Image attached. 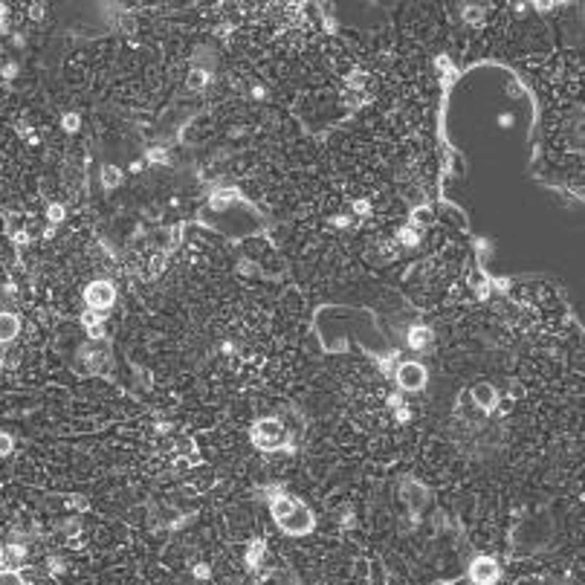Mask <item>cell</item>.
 Here are the masks:
<instances>
[{
    "mask_svg": "<svg viewBox=\"0 0 585 585\" xmlns=\"http://www.w3.org/2000/svg\"><path fill=\"white\" fill-rule=\"evenodd\" d=\"M252 444H255L258 449H278V446L284 444V426H281L278 420H272V417L258 420L255 426H252Z\"/></svg>",
    "mask_w": 585,
    "mask_h": 585,
    "instance_id": "1",
    "label": "cell"
},
{
    "mask_svg": "<svg viewBox=\"0 0 585 585\" xmlns=\"http://www.w3.org/2000/svg\"><path fill=\"white\" fill-rule=\"evenodd\" d=\"M113 299H116V290H113L110 281H93V284H87V290H84V302H87V307H90L93 313L107 310V307L113 305Z\"/></svg>",
    "mask_w": 585,
    "mask_h": 585,
    "instance_id": "2",
    "label": "cell"
},
{
    "mask_svg": "<svg viewBox=\"0 0 585 585\" xmlns=\"http://www.w3.org/2000/svg\"><path fill=\"white\" fill-rule=\"evenodd\" d=\"M287 533H292V536H302V533H307L310 527H313V516H310V510H307L302 501H296L292 504V510L284 519L278 522Z\"/></svg>",
    "mask_w": 585,
    "mask_h": 585,
    "instance_id": "3",
    "label": "cell"
},
{
    "mask_svg": "<svg viewBox=\"0 0 585 585\" xmlns=\"http://www.w3.org/2000/svg\"><path fill=\"white\" fill-rule=\"evenodd\" d=\"M394 377H397V386L400 388H406V391H417V388H423V383H426V368H423L420 362L409 359V362H400L397 365Z\"/></svg>",
    "mask_w": 585,
    "mask_h": 585,
    "instance_id": "4",
    "label": "cell"
},
{
    "mask_svg": "<svg viewBox=\"0 0 585 585\" xmlns=\"http://www.w3.org/2000/svg\"><path fill=\"white\" fill-rule=\"evenodd\" d=\"M469 576H472V582L475 585H492L495 579H498V565H495V559H490V556H481V559L472 562Z\"/></svg>",
    "mask_w": 585,
    "mask_h": 585,
    "instance_id": "5",
    "label": "cell"
},
{
    "mask_svg": "<svg viewBox=\"0 0 585 585\" xmlns=\"http://www.w3.org/2000/svg\"><path fill=\"white\" fill-rule=\"evenodd\" d=\"M472 400L478 403L481 409H492L495 400H498V394H495V388H492L490 383H475V386H472Z\"/></svg>",
    "mask_w": 585,
    "mask_h": 585,
    "instance_id": "6",
    "label": "cell"
},
{
    "mask_svg": "<svg viewBox=\"0 0 585 585\" xmlns=\"http://www.w3.org/2000/svg\"><path fill=\"white\" fill-rule=\"evenodd\" d=\"M21 330V322L15 313H0V342H12Z\"/></svg>",
    "mask_w": 585,
    "mask_h": 585,
    "instance_id": "7",
    "label": "cell"
},
{
    "mask_svg": "<svg viewBox=\"0 0 585 585\" xmlns=\"http://www.w3.org/2000/svg\"><path fill=\"white\" fill-rule=\"evenodd\" d=\"M429 339H432L429 328H411V330H409V345L414 348V351L426 348V345H429Z\"/></svg>",
    "mask_w": 585,
    "mask_h": 585,
    "instance_id": "8",
    "label": "cell"
},
{
    "mask_svg": "<svg viewBox=\"0 0 585 585\" xmlns=\"http://www.w3.org/2000/svg\"><path fill=\"white\" fill-rule=\"evenodd\" d=\"M119 183H122V171H119L116 165H105V168H102V186L116 188Z\"/></svg>",
    "mask_w": 585,
    "mask_h": 585,
    "instance_id": "9",
    "label": "cell"
},
{
    "mask_svg": "<svg viewBox=\"0 0 585 585\" xmlns=\"http://www.w3.org/2000/svg\"><path fill=\"white\" fill-rule=\"evenodd\" d=\"M206 82H209V72H206V70H200V67H197V70L188 72V87H191V90L206 87Z\"/></svg>",
    "mask_w": 585,
    "mask_h": 585,
    "instance_id": "10",
    "label": "cell"
},
{
    "mask_svg": "<svg viewBox=\"0 0 585 585\" xmlns=\"http://www.w3.org/2000/svg\"><path fill=\"white\" fill-rule=\"evenodd\" d=\"M400 244H406V246H414L417 241H420V235H417V229H411V226H406V229H400Z\"/></svg>",
    "mask_w": 585,
    "mask_h": 585,
    "instance_id": "11",
    "label": "cell"
},
{
    "mask_svg": "<svg viewBox=\"0 0 585 585\" xmlns=\"http://www.w3.org/2000/svg\"><path fill=\"white\" fill-rule=\"evenodd\" d=\"M365 79H368V76H365L362 70H353L351 76H348V90H362V87H365Z\"/></svg>",
    "mask_w": 585,
    "mask_h": 585,
    "instance_id": "12",
    "label": "cell"
},
{
    "mask_svg": "<svg viewBox=\"0 0 585 585\" xmlns=\"http://www.w3.org/2000/svg\"><path fill=\"white\" fill-rule=\"evenodd\" d=\"M437 67L444 70V76H446V82H449V84H452V82H455V79H458V70H455V67H452V61H446L444 55L437 58Z\"/></svg>",
    "mask_w": 585,
    "mask_h": 585,
    "instance_id": "13",
    "label": "cell"
},
{
    "mask_svg": "<svg viewBox=\"0 0 585 585\" xmlns=\"http://www.w3.org/2000/svg\"><path fill=\"white\" fill-rule=\"evenodd\" d=\"M24 556H26V550L21 548V545H9V548H6V559H9V565H18Z\"/></svg>",
    "mask_w": 585,
    "mask_h": 585,
    "instance_id": "14",
    "label": "cell"
},
{
    "mask_svg": "<svg viewBox=\"0 0 585 585\" xmlns=\"http://www.w3.org/2000/svg\"><path fill=\"white\" fill-rule=\"evenodd\" d=\"M47 221L49 223H61V221H64V206H61V203H52V206L47 209Z\"/></svg>",
    "mask_w": 585,
    "mask_h": 585,
    "instance_id": "15",
    "label": "cell"
},
{
    "mask_svg": "<svg viewBox=\"0 0 585 585\" xmlns=\"http://www.w3.org/2000/svg\"><path fill=\"white\" fill-rule=\"evenodd\" d=\"M0 585H24V579L15 571H0Z\"/></svg>",
    "mask_w": 585,
    "mask_h": 585,
    "instance_id": "16",
    "label": "cell"
},
{
    "mask_svg": "<svg viewBox=\"0 0 585 585\" xmlns=\"http://www.w3.org/2000/svg\"><path fill=\"white\" fill-rule=\"evenodd\" d=\"M79 125H82V119H79V113H67L64 116V130H79Z\"/></svg>",
    "mask_w": 585,
    "mask_h": 585,
    "instance_id": "17",
    "label": "cell"
},
{
    "mask_svg": "<svg viewBox=\"0 0 585 585\" xmlns=\"http://www.w3.org/2000/svg\"><path fill=\"white\" fill-rule=\"evenodd\" d=\"M12 446H15L12 437H9L6 432H0V455H9V452H12Z\"/></svg>",
    "mask_w": 585,
    "mask_h": 585,
    "instance_id": "18",
    "label": "cell"
},
{
    "mask_svg": "<svg viewBox=\"0 0 585 585\" xmlns=\"http://www.w3.org/2000/svg\"><path fill=\"white\" fill-rule=\"evenodd\" d=\"M362 99H365V93H362V90H348V93H345V102H348V105H362Z\"/></svg>",
    "mask_w": 585,
    "mask_h": 585,
    "instance_id": "19",
    "label": "cell"
},
{
    "mask_svg": "<svg viewBox=\"0 0 585 585\" xmlns=\"http://www.w3.org/2000/svg\"><path fill=\"white\" fill-rule=\"evenodd\" d=\"M261 550H264V545H261V542H255V545H252V550H249V565H255V562L261 559Z\"/></svg>",
    "mask_w": 585,
    "mask_h": 585,
    "instance_id": "20",
    "label": "cell"
},
{
    "mask_svg": "<svg viewBox=\"0 0 585 585\" xmlns=\"http://www.w3.org/2000/svg\"><path fill=\"white\" fill-rule=\"evenodd\" d=\"M353 211H356V214H368V211H371V203H368V200H356V203H353Z\"/></svg>",
    "mask_w": 585,
    "mask_h": 585,
    "instance_id": "21",
    "label": "cell"
},
{
    "mask_svg": "<svg viewBox=\"0 0 585 585\" xmlns=\"http://www.w3.org/2000/svg\"><path fill=\"white\" fill-rule=\"evenodd\" d=\"M411 217H414V223H423V221H429V217H432V211H429V209H414Z\"/></svg>",
    "mask_w": 585,
    "mask_h": 585,
    "instance_id": "22",
    "label": "cell"
},
{
    "mask_svg": "<svg viewBox=\"0 0 585 585\" xmlns=\"http://www.w3.org/2000/svg\"><path fill=\"white\" fill-rule=\"evenodd\" d=\"M148 160H151V163H168V157H165L163 151H151L148 154Z\"/></svg>",
    "mask_w": 585,
    "mask_h": 585,
    "instance_id": "23",
    "label": "cell"
},
{
    "mask_svg": "<svg viewBox=\"0 0 585 585\" xmlns=\"http://www.w3.org/2000/svg\"><path fill=\"white\" fill-rule=\"evenodd\" d=\"M498 125H501V128H510V125H513V116H510V113H501V116H498Z\"/></svg>",
    "mask_w": 585,
    "mask_h": 585,
    "instance_id": "24",
    "label": "cell"
},
{
    "mask_svg": "<svg viewBox=\"0 0 585 585\" xmlns=\"http://www.w3.org/2000/svg\"><path fill=\"white\" fill-rule=\"evenodd\" d=\"M464 18H467V21H478L481 12H478V9H475V12H472V9H467V12H464Z\"/></svg>",
    "mask_w": 585,
    "mask_h": 585,
    "instance_id": "25",
    "label": "cell"
},
{
    "mask_svg": "<svg viewBox=\"0 0 585 585\" xmlns=\"http://www.w3.org/2000/svg\"><path fill=\"white\" fill-rule=\"evenodd\" d=\"M194 573H197L200 579H206V576H209V568H206V565H200V568H197Z\"/></svg>",
    "mask_w": 585,
    "mask_h": 585,
    "instance_id": "26",
    "label": "cell"
},
{
    "mask_svg": "<svg viewBox=\"0 0 585 585\" xmlns=\"http://www.w3.org/2000/svg\"><path fill=\"white\" fill-rule=\"evenodd\" d=\"M29 15H32V18H41V15H44V9H41V6H32V9H29Z\"/></svg>",
    "mask_w": 585,
    "mask_h": 585,
    "instance_id": "27",
    "label": "cell"
}]
</instances>
